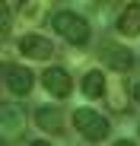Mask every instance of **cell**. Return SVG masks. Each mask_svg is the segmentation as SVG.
<instances>
[{
    "label": "cell",
    "instance_id": "cell-1",
    "mask_svg": "<svg viewBox=\"0 0 140 146\" xmlns=\"http://www.w3.org/2000/svg\"><path fill=\"white\" fill-rule=\"evenodd\" d=\"M51 29H54L57 35H64V41H70L73 48H83V44H89V38H92L89 19H83V16L73 13V10H57V13L51 16Z\"/></svg>",
    "mask_w": 140,
    "mask_h": 146
},
{
    "label": "cell",
    "instance_id": "cell-2",
    "mask_svg": "<svg viewBox=\"0 0 140 146\" xmlns=\"http://www.w3.org/2000/svg\"><path fill=\"white\" fill-rule=\"evenodd\" d=\"M73 127L86 137V143H102V140H108V133H111L108 121H105L99 111H92V108H77V111H73Z\"/></svg>",
    "mask_w": 140,
    "mask_h": 146
},
{
    "label": "cell",
    "instance_id": "cell-3",
    "mask_svg": "<svg viewBox=\"0 0 140 146\" xmlns=\"http://www.w3.org/2000/svg\"><path fill=\"white\" fill-rule=\"evenodd\" d=\"M22 130H26V114H22V108L7 102L3 108H0V133H3V143L19 140Z\"/></svg>",
    "mask_w": 140,
    "mask_h": 146
},
{
    "label": "cell",
    "instance_id": "cell-4",
    "mask_svg": "<svg viewBox=\"0 0 140 146\" xmlns=\"http://www.w3.org/2000/svg\"><path fill=\"white\" fill-rule=\"evenodd\" d=\"M41 86L48 95H54V99H67L70 92H73V80H70V73L64 67H48L41 73Z\"/></svg>",
    "mask_w": 140,
    "mask_h": 146
},
{
    "label": "cell",
    "instance_id": "cell-5",
    "mask_svg": "<svg viewBox=\"0 0 140 146\" xmlns=\"http://www.w3.org/2000/svg\"><path fill=\"white\" fill-rule=\"evenodd\" d=\"M3 86L13 95H29L35 86V73L29 67H3Z\"/></svg>",
    "mask_w": 140,
    "mask_h": 146
},
{
    "label": "cell",
    "instance_id": "cell-6",
    "mask_svg": "<svg viewBox=\"0 0 140 146\" xmlns=\"http://www.w3.org/2000/svg\"><path fill=\"white\" fill-rule=\"evenodd\" d=\"M32 121L38 124V130H45V133H64V111L54 108V105L32 108Z\"/></svg>",
    "mask_w": 140,
    "mask_h": 146
},
{
    "label": "cell",
    "instance_id": "cell-7",
    "mask_svg": "<svg viewBox=\"0 0 140 146\" xmlns=\"http://www.w3.org/2000/svg\"><path fill=\"white\" fill-rule=\"evenodd\" d=\"M19 51L26 54L29 60H48V57L54 54V44L45 38V35L29 32V35H22V38H19Z\"/></svg>",
    "mask_w": 140,
    "mask_h": 146
},
{
    "label": "cell",
    "instance_id": "cell-8",
    "mask_svg": "<svg viewBox=\"0 0 140 146\" xmlns=\"http://www.w3.org/2000/svg\"><path fill=\"white\" fill-rule=\"evenodd\" d=\"M102 60H105V67L115 70V73H127L137 57L127 51V48H121V44H102Z\"/></svg>",
    "mask_w": 140,
    "mask_h": 146
},
{
    "label": "cell",
    "instance_id": "cell-9",
    "mask_svg": "<svg viewBox=\"0 0 140 146\" xmlns=\"http://www.w3.org/2000/svg\"><path fill=\"white\" fill-rule=\"evenodd\" d=\"M115 29H118L124 38H137V35H140V0L127 3V7L118 13V22H115Z\"/></svg>",
    "mask_w": 140,
    "mask_h": 146
},
{
    "label": "cell",
    "instance_id": "cell-10",
    "mask_svg": "<svg viewBox=\"0 0 140 146\" xmlns=\"http://www.w3.org/2000/svg\"><path fill=\"white\" fill-rule=\"evenodd\" d=\"M80 89H83V95H86V99H99V95H105V89H108L105 73H102V70H86V73H83Z\"/></svg>",
    "mask_w": 140,
    "mask_h": 146
},
{
    "label": "cell",
    "instance_id": "cell-11",
    "mask_svg": "<svg viewBox=\"0 0 140 146\" xmlns=\"http://www.w3.org/2000/svg\"><path fill=\"white\" fill-rule=\"evenodd\" d=\"M127 89H131V86H124V83H115V86H108V89H105V99H108L111 111L124 114V111L131 108V99H134V95H131Z\"/></svg>",
    "mask_w": 140,
    "mask_h": 146
},
{
    "label": "cell",
    "instance_id": "cell-12",
    "mask_svg": "<svg viewBox=\"0 0 140 146\" xmlns=\"http://www.w3.org/2000/svg\"><path fill=\"white\" fill-rule=\"evenodd\" d=\"M96 10H99V13H96V16H99V22L111 26V10H118V0H102V3H99Z\"/></svg>",
    "mask_w": 140,
    "mask_h": 146
},
{
    "label": "cell",
    "instance_id": "cell-13",
    "mask_svg": "<svg viewBox=\"0 0 140 146\" xmlns=\"http://www.w3.org/2000/svg\"><path fill=\"white\" fill-rule=\"evenodd\" d=\"M22 19H26V22L41 19V3H38V0H26V3H22Z\"/></svg>",
    "mask_w": 140,
    "mask_h": 146
},
{
    "label": "cell",
    "instance_id": "cell-14",
    "mask_svg": "<svg viewBox=\"0 0 140 146\" xmlns=\"http://www.w3.org/2000/svg\"><path fill=\"white\" fill-rule=\"evenodd\" d=\"M0 26H3V35H10V29H13V13H10V3H7V0L0 3Z\"/></svg>",
    "mask_w": 140,
    "mask_h": 146
},
{
    "label": "cell",
    "instance_id": "cell-15",
    "mask_svg": "<svg viewBox=\"0 0 140 146\" xmlns=\"http://www.w3.org/2000/svg\"><path fill=\"white\" fill-rule=\"evenodd\" d=\"M131 95H134V102H140V80L131 83Z\"/></svg>",
    "mask_w": 140,
    "mask_h": 146
}]
</instances>
